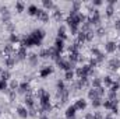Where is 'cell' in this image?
<instances>
[{
    "label": "cell",
    "mask_w": 120,
    "mask_h": 119,
    "mask_svg": "<svg viewBox=\"0 0 120 119\" xmlns=\"http://www.w3.org/2000/svg\"><path fill=\"white\" fill-rule=\"evenodd\" d=\"M38 97H39V99H41V108H42V111H45V112H49V111L52 109L49 92H48L46 90L41 88L39 91H38Z\"/></svg>",
    "instance_id": "obj_1"
},
{
    "label": "cell",
    "mask_w": 120,
    "mask_h": 119,
    "mask_svg": "<svg viewBox=\"0 0 120 119\" xmlns=\"http://www.w3.org/2000/svg\"><path fill=\"white\" fill-rule=\"evenodd\" d=\"M91 69L90 67V64H85V66H82V67H78L77 69V76H78V79H87L88 77V74L91 73Z\"/></svg>",
    "instance_id": "obj_2"
},
{
    "label": "cell",
    "mask_w": 120,
    "mask_h": 119,
    "mask_svg": "<svg viewBox=\"0 0 120 119\" xmlns=\"http://www.w3.org/2000/svg\"><path fill=\"white\" fill-rule=\"evenodd\" d=\"M101 20V16H99V11L98 10H94L90 13V17H88V24H92V25H96Z\"/></svg>",
    "instance_id": "obj_3"
},
{
    "label": "cell",
    "mask_w": 120,
    "mask_h": 119,
    "mask_svg": "<svg viewBox=\"0 0 120 119\" xmlns=\"http://www.w3.org/2000/svg\"><path fill=\"white\" fill-rule=\"evenodd\" d=\"M30 35L34 38V39H36L38 42H41V44H42V39L45 38V31H43V30H39V28H38V30H34V31L30 34Z\"/></svg>",
    "instance_id": "obj_4"
},
{
    "label": "cell",
    "mask_w": 120,
    "mask_h": 119,
    "mask_svg": "<svg viewBox=\"0 0 120 119\" xmlns=\"http://www.w3.org/2000/svg\"><path fill=\"white\" fill-rule=\"evenodd\" d=\"M36 17H38V20H41L42 23H46V21H49V14H48V11H45V10H38V14H36Z\"/></svg>",
    "instance_id": "obj_5"
},
{
    "label": "cell",
    "mask_w": 120,
    "mask_h": 119,
    "mask_svg": "<svg viewBox=\"0 0 120 119\" xmlns=\"http://www.w3.org/2000/svg\"><path fill=\"white\" fill-rule=\"evenodd\" d=\"M15 56H17V59L24 60L25 58H27V49H25L24 46H20L18 51H17V53H15Z\"/></svg>",
    "instance_id": "obj_6"
},
{
    "label": "cell",
    "mask_w": 120,
    "mask_h": 119,
    "mask_svg": "<svg viewBox=\"0 0 120 119\" xmlns=\"http://www.w3.org/2000/svg\"><path fill=\"white\" fill-rule=\"evenodd\" d=\"M53 73V69L50 67V66H46V67H43L42 70H41V73H39V76L42 77V79H45V77H48V76H50Z\"/></svg>",
    "instance_id": "obj_7"
},
{
    "label": "cell",
    "mask_w": 120,
    "mask_h": 119,
    "mask_svg": "<svg viewBox=\"0 0 120 119\" xmlns=\"http://www.w3.org/2000/svg\"><path fill=\"white\" fill-rule=\"evenodd\" d=\"M57 64H59L60 69H63V70H66V71H68V70H71V63L70 62H66V60H59L57 62Z\"/></svg>",
    "instance_id": "obj_8"
},
{
    "label": "cell",
    "mask_w": 120,
    "mask_h": 119,
    "mask_svg": "<svg viewBox=\"0 0 120 119\" xmlns=\"http://www.w3.org/2000/svg\"><path fill=\"white\" fill-rule=\"evenodd\" d=\"M78 60H80V53L78 52H75V51L70 52V55H68V62L70 63H77Z\"/></svg>",
    "instance_id": "obj_9"
},
{
    "label": "cell",
    "mask_w": 120,
    "mask_h": 119,
    "mask_svg": "<svg viewBox=\"0 0 120 119\" xmlns=\"http://www.w3.org/2000/svg\"><path fill=\"white\" fill-rule=\"evenodd\" d=\"M74 107H75V109H85V108H87V102H85L82 98H80V99L75 101V105H74Z\"/></svg>",
    "instance_id": "obj_10"
},
{
    "label": "cell",
    "mask_w": 120,
    "mask_h": 119,
    "mask_svg": "<svg viewBox=\"0 0 120 119\" xmlns=\"http://www.w3.org/2000/svg\"><path fill=\"white\" fill-rule=\"evenodd\" d=\"M75 107L74 105H71V107H68L67 109H66V116L67 118H73V116H75Z\"/></svg>",
    "instance_id": "obj_11"
},
{
    "label": "cell",
    "mask_w": 120,
    "mask_h": 119,
    "mask_svg": "<svg viewBox=\"0 0 120 119\" xmlns=\"http://www.w3.org/2000/svg\"><path fill=\"white\" fill-rule=\"evenodd\" d=\"M55 48H56V51L61 52V51H63V48H64V41H63V39H60V38H57V39L55 41Z\"/></svg>",
    "instance_id": "obj_12"
},
{
    "label": "cell",
    "mask_w": 120,
    "mask_h": 119,
    "mask_svg": "<svg viewBox=\"0 0 120 119\" xmlns=\"http://www.w3.org/2000/svg\"><path fill=\"white\" fill-rule=\"evenodd\" d=\"M57 38L63 39V41L67 38V34H66V27H59V30H57Z\"/></svg>",
    "instance_id": "obj_13"
},
{
    "label": "cell",
    "mask_w": 120,
    "mask_h": 119,
    "mask_svg": "<svg viewBox=\"0 0 120 119\" xmlns=\"http://www.w3.org/2000/svg\"><path fill=\"white\" fill-rule=\"evenodd\" d=\"M115 51H116V44H115V42H112V41H110V42H108V44H106V52L113 53Z\"/></svg>",
    "instance_id": "obj_14"
},
{
    "label": "cell",
    "mask_w": 120,
    "mask_h": 119,
    "mask_svg": "<svg viewBox=\"0 0 120 119\" xmlns=\"http://www.w3.org/2000/svg\"><path fill=\"white\" fill-rule=\"evenodd\" d=\"M88 97H90V99H96V98H99V95H98V90L96 88H92L88 91Z\"/></svg>",
    "instance_id": "obj_15"
},
{
    "label": "cell",
    "mask_w": 120,
    "mask_h": 119,
    "mask_svg": "<svg viewBox=\"0 0 120 119\" xmlns=\"http://www.w3.org/2000/svg\"><path fill=\"white\" fill-rule=\"evenodd\" d=\"M17 112H18V116H20V118L25 119L27 116H28V111H27L25 108H22V107H20V108L17 109Z\"/></svg>",
    "instance_id": "obj_16"
},
{
    "label": "cell",
    "mask_w": 120,
    "mask_h": 119,
    "mask_svg": "<svg viewBox=\"0 0 120 119\" xmlns=\"http://www.w3.org/2000/svg\"><path fill=\"white\" fill-rule=\"evenodd\" d=\"M38 10H39V8H38L35 4H31L30 7H28V14H30V16H35V17H36V14H38Z\"/></svg>",
    "instance_id": "obj_17"
},
{
    "label": "cell",
    "mask_w": 120,
    "mask_h": 119,
    "mask_svg": "<svg viewBox=\"0 0 120 119\" xmlns=\"http://www.w3.org/2000/svg\"><path fill=\"white\" fill-rule=\"evenodd\" d=\"M15 60H17L15 55H13V56H7V59H6V64H7V67H11V66L15 63Z\"/></svg>",
    "instance_id": "obj_18"
},
{
    "label": "cell",
    "mask_w": 120,
    "mask_h": 119,
    "mask_svg": "<svg viewBox=\"0 0 120 119\" xmlns=\"http://www.w3.org/2000/svg\"><path fill=\"white\" fill-rule=\"evenodd\" d=\"M20 91H21V92H28V91H30V84H28L27 81L21 83V84H20Z\"/></svg>",
    "instance_id": "obj_19"
},
{
    "label": "cell",
    "mask_w": 120,
    "mask_h": 119,
    "mask_svg": "<svg viewBox=\"0 0 120 119\" xmlns=\"http://www.w3.org/2000/svg\"><path fill=\"white\" fill-rule=\"evenodd\" d=\"M109 66H110V69H113V70H116L117 67L120 66V62L119 60H116V59H113V60H110V63H109Z\"/></svg>",
    "instance_id": "obj_20"
},
{
    "label": "cell",
    "mask_w": 120,
    "mask_h": 119,
    "mask_svg": "<svg viewBox=\"0 0 120 119\" xmlns=\"http://www.w3.org/2000/svg\"><path fill=\"white\" fill-rule=\"evenodd\" d=\"M39 56H41V58H43V59L50 58V52H49V49H42V51H41V53H39Z\"/></svg>",
    "instance_id": "obj_21"
},
{
    "label": "cell",
    "mask_w": 120,
    "mask_h": 119,
    "mask_svg": "<svg viewBox=\"0 0 120 119\" xmlns=\"http://www.w3.org/2000/svg\"><path fill=\"white\" fill-rule=\"evenodd\" d=\"M25 104H27V107H30V108L34 107V98H32L31 95H27V97H25Z\"/></svg>",
    "instance_id": "obj_22"
},
{
    "label": "cell",
    "mask_w": 120,
    "mask_h": 119,
    "mask_svg": "<svg viewBox=\"0 0 120 119\" xmlns=\"http://www.w3.org/2000/svg\"><path fill=\"white\" fill-rule=\"evenodd\" d=\"M113 13H115V7L109 4V6L106 7V16H108V17H112V16H113Z\"/></svg>",
    "instance_id": "obj_23"
},
{
    "label": "cell",
    "mask_w": 120,
    "mask_h": 119,
    "mask_svg": "<svg viewBox=\"0 0 120 119\" xmlns=\"http://www.w3.org/2000/svg\"><path fill=\"white\" fill-rule=\"evenodd\" d=\"M78 44H84V42H87V38H85V34L81 31L80 34H78V41H77Z\"/></svg>",
    "instance_id": "obj_24"
},
{
    "label": "cell",
    "mask_w": 120,
    "mask_h": 119,
    "mask_svg": "<svg viewBox=\"0 0 120 119\" xmlns=\"http://www.w3.org/2000/svg\"><path fill=\"white\" fill-rule=\"evenodd\" d=\"M0 79H1V80H4V81H7V80L10 79V73H8L7 70H3V71H1V74H0Z\"/></svg>",
    "instance_id": "obj_25"
},
{
    "label": "cell",
    "mask_w": 120,
    "mask_h": 119,
    "mask_svg": "<svg viewBox=\"0 0 120 119\" xmlns=\"http://www.w3.org/2000/svg\"><path fill=\"white\" fill-rule=\"evenodd\" d=\"M64 77H66V80H67V81H71V80L74 79V71H73V70L66 71V76H64Z\"/></svg>",
    "instance_id": "obj_26"
},
{
    "label": "cell",
    "mask_w": 120,
    "mask_h": 119,
    "mask_svg": "<svg viewBox=\"0 0 120 119\" xmlns=\"http://www.w3.org/2000/svg\"><path fill=\"white\" fill-rule=\"evenodd\" d=\"M15 7H17V11L18 13H22L24 11V3L22 1H17L15 3Z\"/></svg>",
    "instance_id": "obj_27"
},
{
    "label": "cell",
    "mask_w": 120,
    "mask_h": 119,
    "mask_svg": "<svg viewBox=\"0 0 120 119\" xmlns=\"http://www.w3.org/2000/svg\"><path fill=\"white\" fill-rule=\"evenodd\" d=\"M57 91H59V94H61L63 91H66V87H64L63 81H57Z\"/></svg>",
    "instance_id": "obj_28"
},
{
    "label": "cell",
    "mask_w": 120,
    "mask_h": 119,
    "mask_svg": "<svg viewBox=\"0 0 120 119\" xmlns=\"http://www.w3.org/2000/svg\"><path fill=\"white\" fill-rule=\"evenodd\" d=\"M42 4H43V7H45V8H52V7H53V3H52L50 0H43V1H42Z\"/></svg>",
    "instance_id": "obj_29"
},
{
    "label": "cell",
    "mask_w": 120,
    "mask_h": 119,
    "mask_svg": "<svg viewBox=\"0 0 120 119\" xmlns=\"http://www.w3.org/2000/svg\"><path fill=\"white\" fill-rule=\"evenodd\" d=\"M101 105H102L101 98H96V99H94V101H92V107H94V108H99Z\"/></svg>",
    "instance_id": "obj_30"
},
{
    "label": "cell",
    "mask_w": 120,
    "mask_h": 119,
    "mask_svg": "<svg viewBox=\"0 0 120 119\" xmlns=\"http://www.w3.org/2000/svg\"><path fill=\"white\" fill-rule=\"evenodd\" d=\"M119 88H120V84H119V83H113V84L110 86V92H116Z\"/></svg>",
    "instance_id": "obj_31"
},
{
    "label": "cell",
    "mask_w": 120,
    "mask_h": 119,
    "mask_svg": "<svg viewBox=\"0 0 120 119\" xmlns=\"http://www.w3.org/2000/svg\"><path fill=\"white\" fill-rule=\"evenodd\" d=\"M103 83H105V84H106V86H109V87H110V86H112V84H113V81H112V79H110V77H109V76H106V77H105V79H103Z\"/></svg>",
    "instance_id": "obj_32"
},
{
    "label": "cell",
    "mask_w": 120,
    "mask_h": 119,
    "mask_svg": "<svg viewBox=\"0 0 120 119\" xmlns=\"http://www.w3.org/2000/svg\"><path fill=\"white\" fill-rule=\"evenodd\" d=\"M101 83H102V81H101L99 79H95V80L92 81V86H94V88H99V87H101Z\"/></svg>",
    "instance_id": "obj_33"
},
{
    "label": "cell",
    "mask_w": 120,
    "mask_h": 119,
    "mask_svg": "<svg viewBox=\"0 0 120 119\" xmlns=\"http://www.w3.org/2000/svg\"><path fill=\"white\" fill-rule=\"evenodd\" d=\"M102 105H103L106 109H112V101H109V99L105 101V102H102Z\"/></svg>",
    "instance_id": "obj_34"
},
{
    "label": "cell",
    "mask_w": 120,
    "mask_h": 119,
    "mask_svg": "<svg viewBox=\"0 0 120 119\" xmlns=\"http://www.w3.org/2000/svg\"><path fill=\"white\" fill-rule=\"evenodd\" d=\"M6 88H7V83L0 79V91H1V90H6Z\"/></svg>",
    "instance_id": "obj_35"
},
{
    "label": "cell",
    "mask_w": 120,
    "mask_h": 119,
    "mask_svg": "<svg viewBox=\"0 0 120 119\" xmlns=\"http://www.w3.org/2000/svg\"><path fill=\"white\" fill-rule=\"evenodd\" d=\"M10 41H11V42H18V36L14 35V34H11V35H10Z\"/></svg>",
    "instance_id": "obj_36"
},
{
    "label": "cell",
    "mask_w": 120,
    "mask_h": 119,
    "mask_svg": "<svg viewBox=\"0 0 120 119\" xmlns=\"http://www.w3.org/2000/svg\"><path fill=\"white\" fill-rule=\"evenodd\" d=\"M94 119H103V116H102V114H99V112H96V114L94 115Z\"/></svg>",
    "instance_id": "obj_37"
},
{
    "label": "cell",
    "mask_w": 120,
    "mask_h": 119,
    "mask_svg": "<svg viewBox=\"0 0 120 119\" xmlns=\"http://www.w3.org/2000/svg\"><path fill=\"white\" fill-rule=\"evenodd\" d=\"M17 87H20V86H18V83H17V81H11V88L15 90Z\"/></svg>",
    "instance_id": "obj_38"
},
{
    "label": "cell",
    "mask_w": 120,
    "mask_h": 119,
    "mask_svg": "<svg viewBox=\"0 0 120 119\" xmlns=\"http://www.w3.org/2000/svg\"><path fill=\"white\" fill-rule=\"evenodd\" d=\"M96 34L98 35H103V28H99V30L96 31Z\"/></svg>",
    "instance_id": "obj_39"
},
{
    "label": "cell",
    "mask_w": 120,
    "mask_h": 119,
    "mask_svg": "<svg viewBox=\"0 0 120 119\" xmlns=\"http://www.w3.org/2000/svg\"><path fill=\"white\" fill-rule=\"evenodd\" d=\"M94 4H95V6H101V4H102V1H101V0H95V1H94Z\"/></svg>",
    "instance_id": "obj_40"
},
{
    "label": "cell",
    "mask_w": 120,
    "mask_h": 119,
    "mask_svg": "<svg viewBox=\"0 0 120 119\" xmlns=\"http://www.w3.org/2000/svg\"><path fill=\"white\" fill-rule=\"evenodd\" d=\"M85 119H94V115H92V114H88V115L85 116Z\"/></svg>",
    "instance_id": "obj_41"
},
{
    "label": "cell",
    "mask_w": 120,
    "mask_h": 119,
    "mask_svg": "<svg viewBox=\"0 0 120 119\" xmlns=\"http://www.w3.org/2000/svg\"><path fill=\"white\" fill-rule=\"evenodd\" d=\"M116 28H117V30H120V20L116 23Z\"/></svg>",
    "instance_id": "obj_42"
},
{
    "label": "cell",
    "mask_w": 120,
    "mask_h": 119,
    "mask_svg": "<svg viewBox=\"0 0 120 119\" xmlns=\"http://www.w3.org/2000/svg\"><path fill=\"white\" fill-rule=\"evenodd\" d=\"M41 119H49V118H48V116H45V115H43V116H41Z\"/></svg>",
    "instance_id": "obj_43"
},
{
    "label": "cell",
    "mask_w": 120,
    "mask_h": 119,
    "mask_svg": "<svg viewBox=\"0 0 120 119\" xmlns=\"http://www.w3.org/2000/svg\"><path fill=\"white\" fill-rule=\"evenodd\" d=\"M105 119H113V118H112V116H106Z\"/></svg>",
    "instance_id": "obj_44"
},
{
    "label": "cell",
    "mask_w": 120,
    "mask_h": 119,
    "mask_svg": "<svg viewBox=\"0 0 120 119\" xmlns=\"http://www.w3.org/2000/svg\"><path fill=\"white\" fill-rule=\"evenodd\" d=\"M67 119H75V116H73V118H67Z\"/></svg>",
    "instance_id": "obj_45"
},
{
    "label": "cell",
    "mask_w": 120,
    "mask_h": 119,
    "mask_svg": "<svg viewBox=\"0 0 120 119\" xmlns=\"http://www.w3.org/2000/svg\"><path fill=\"white\" fill-rule=\"evenodd\" d=\"M117 48H119V51H120V44H119V46H117Z\"/></svg>",
    "instance_id": "obj_46"
}]
</instances>
